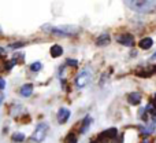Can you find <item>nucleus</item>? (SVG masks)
Wrapping results in <instances>:
<instances>
[{
    "mask_svg": "<svg viewBox=\"0 0 156 143\" xmlns=\"http://www.w3.org/2000/svg\"><path fill=\"white\" fill-rule=\"evenodd\" d=\"M69 119H70V110L66 109V107L59 109V111H58V121H59V124H65V122H67Z\"/></svg>",
    "mask_w": 156,
    "mask_h": 143,
    "instance_id": "423d86ee",
    "label": "nucleus"
},
{
    "mask_svg": "<svg viewBox=\"0 0 156 143\" xmlns=\"http://www.w3.org/2000/svg\"><path fill=\"white\" fill-rule=\"evenodd\" d=\"M66 65H70V66H78V62L76 59H67L66 61Z\"/></svg>",
    "mask_w": 156,
    "mask_h": 143,
    "instance_id": "6ab92c4d",
    "label": "nucleus"
},
{
    "mask_svg": "<svg viewBox=\"0 0 156 143\" xmlns=\"http://www.w3.org/2000/svg\"><path fill=\"white\" fill-rule=\"evenodd\" d=\"M92 80V70L89 68L82 69L77 76V80H76V85L77 88H83L86 84H89Z\"/></svg>",
    "mask_w": 156,
    "mask_h": 143,
    "instance_id": "7ed1b4c3",
    "label": "nucleus"
},
{
    "mask_svg": "<svg viewBox=\"0 0 156 143\" xmlns=\"http://www.w3.org/2000/svg\"><path fill=\"white\" fill-rule=\"evenodd\" d=\"M127 102L133 106H137L141 103V95L138 92H132V94L127 95Z\"/></svg>",
    "mask_w": 156,
    "mask_h": 143,
    "instance_id": "0eeeda50",
    "label": "nucleus"
},
{
    "mask_svg": "<svg viewBox=\"0 0 156 143\" xmlns=\"http://www.w3.org/2000/svg\"><path fill=\"white\" fill-rule=\"evenodd\" d=\"M90 143H97V142H96V141H93V142H90Z\"/></svg>",
    "mask_w": 156,
    "mask_h": 143,
    "instance_id": "bb28decb",
    "label": "nucleus"
},
{
    "mask_svg": "<svg viewBox=\"0 0 156 143\" xmlns=\"http://www.w3.org/2000/svg\"><path fill=\"white\" fill-rule=\"evenodd\" d=\"M33 92V84H23L21 88V95L23 98H29Z\"/></svg>",
    "mask_w": 156,
    "mask_h": 143,
    "instance_id": "1a4fd4ad",
    "label": "nucleus"
},
{
    "mask_svg": "<svg viewBox=\"0 0 156 143\" xmlns=\"http://www.w3.org/2000/svg\"><path fill=\"white\" fill-rule=\"evenodd\" d=\"M108 43H110V36H108L107 33H104V35L99 36V37H97V40H96V44H97V46H100V47L107 46Z\"/></svg>",
    "mask_w": 156,
    "mask_h": 143,
    "instance_id": "f8f14e48",
    "label": "nucleus"
},
{
    "mask_svg": "<svg viewBox=\"0 0 156 143\" xmlns=\"http://www.w3.org/2000/svg\"><path fill=\"white\" fill-rule=\"evenodd\" d=\"M12 141L14 142H23L25 141V135L21 132H15L12 134Z\"/></svg>",
    "mask_w": 156,
    "mask_h": 143,
    "instance_id": "2eb2a0df",
    "label": "nucleus"
},
{
    "mask_svg": "<svg viewBox=\"0 0 156 143\" xmlns=\"http://www.w3.org/2000/svg\"><path fill=\"white\" fill-rule=\"evenodd\" d=\"M90 122H92V119L89 116H86L85 119H83V121H82V125H81V134H85L86 131L89 130V125H90Z\"/></svg>",
    "mask_w": 156,
    "mask_h": 143,
    "instance_id": "ddd939ff",
    "label": "nucleus"
},
{
    "mask_svg": "<svg viewBox=\"0 0 156 143\" xmlns=\"http://www.w3.org/2000/svg\"><path fill=\"white\" fill-rule=\"evenodd\" d=\"M3 99H4V96H3V95H2V94H0V103H2V102H3Z\"/></svg>",
    "mask_w": 156,
    "mask_h": 143,
    "instance_id": "b1692460",
    "label": "nucleus"
},
{
    "mask_svg": "<svg viewBox=\"0 0 156 143\" xmlns=\"http://www.w3.org/2000/svg\"><path fill=\"white\" fill-rule=\"evenodd\" d=\"M123 3L130 10L140 14H149L156 10V0H123Z\"/></svg>",
    "mask_w": 156,
    "mask_h": 143,
    "instance_id": "f257e3e1",
    "label": "nucleus"
},
{
    "mask_svg": "<svg viewBox=\"0 0 156 143\" xmlns=\"http://www.w3.org/2000/svg\"><path fill=\"white\" fill-rule=\"evenodd\" d=\"M152 106H154V109L156 110V94H155V98H154V102H152Z\"/></svg>",
    "mask_w": 156,
    "mask_h": 143,
    "instance_id": "5701e85b",
    "label": "nucleus"
},
{
    "mask_svg": "<svg viewBox=\"0 0 156 143\" xmlns=\"http://www.w3.org/2000/svg\"><path fill=\"white\" fill-rule=\"evenodd\" d=\"M143 143H149V142H148V141H144V142H143Z\"/></svg>",
    "mask_w": 156,
    "mask_h": 143,
    "instance_id": "a878e982",
    "label": "nucleus"
},
{
    "mask_svg": "<svg viewBox=\"0 0 156 143\" xmlns=\"http://www.w3.org/2000/svg\"><path fill=\"white\" fill-rule=\"evenodd\" d=\"M77 136L74 135V134H69L67 136H66V141H65V143H77Z\"/></svg>",
    "mask_w": 156,
    "mask_h": 143,
    "instance_id": "dca6fc26",
    "label": "nucleus"
},
{
    "mask_svg": "<svg viewBox=\"0 0 156 143\" xmlns=\"http://www.w3.org/2000/svg\"><path fill=\"white\" fill-rule=\"evenodd\" d=\"M5 88V81L0 77V89H4Z\"/></svg>",
    "mask_w": 156,
    "mask_h": 143,
    "instance_id": "412c9836",
    "label": "nucleus"
},
{
    "mask_svg": "<svg viewBox=\"0 0 156 143\" xmlns=\"http://www.w3.org/2000/svg\"><path fill=\"white\" fill-rule=\"evenodd\" d=\"M0 33H2V28H0Z\"/></svg>",
    "mask_w": 156,
    "mask_h": 143,
    "instance_id": "cd10ccee",
    "label": "nucleus"
},
{
    "mask_svg": "<svg viewBox=\"0 0 156 143\" xmlns=\"http://www.w3.org/2000/svg\"><path fill=\"white\" fill-rule=\"evenodd\" d=\"M47 132H48V124H45V122H40V124L36 127L34 132H33V135H32L33 142L41 143L44 139H45Z\"/></svg>",
    "mask_w": 156,
    "mask_h": 143,
    "instance_id": "20e7f679",
    "label": "nucleus"
},
{
    "mask_svg": "<svg viewBox=\"0 0 156 143\" xmlns=\"http://www.w3.org/2000/svg\"><path fill=\"white\" fill-rule=\"evenodd\" d=\"M25 46V43H15V44H10V48H19V47Z\"/></svg>",
    "mask_w": 156,
    "mask_h": 143,
    "instance_id": "aec40b11",
    "label": "nucleus"
},
{
    "mask_svg": "<svg viewBox=\"0 0 156 143\" xmlns=\"http://www.w3.org/2000/svg\"><path fill=\"white\" fill-rule=\"evenodd\" d=\"M2 57H5V50L3 47H0V58Z\"/></svg>",
    "mask_w": 156,
    "mask_h": 143,
    "instance_id": "4be33fe9",
    "label": "nucleus"
},
{
    "mask_svg": "<svg viewBox=\"0 0 156 143\" xmlns=\"http://www.w3.org/2000/svg\"><path fill=\"white\" fill-rule=\"evenodd\" d=\"M155 128H156V124L155 122H151V124H148L145 128L143 130V135H151L152 132H155Z\"/></svg>",
    "mask_w": 156,
    "mask_h": 143,
    "instance_id": "4468645a",
    "label": "nucleus"
},
{
    "mask_svg": "<svg viewBox=\"0 0 156 143\" xmlns=\"http://www.w3.org/2000/svg\"><path fill=\"white\" fill-rule=\"evenodd\" d=\"M152 59H156V52H155L154 55H152Z\"/></svg>",
    "mask_w": 156,
    "mask_h": 143,
    "instance_id": "393cba45",
    "label": "nucleus"
},
{
    "mask_svg": "<svg viewBox=\"0 0 156 143\" xmlns=\"http://www.w3.org/2000/svg\"><path fill=\"white\" fill-rule=\"evenodd\" d=\"M63 55V48L59 46V44H55V46L51 47V57L52 58H59Z\"/></svg>",
    "mask_w": 156,
    "mask_h": 143,
    "instance_id": "9d476101",
    "label": "nucleus"
},
{
    "mask_svg": "<svg viewBox=\"0 0 156 143\" xmlns=\"http://www.w3.org/2000/svg\"><path fill=\"white\" fill-rule=\"evenodd\" d=\"M116 41H118L119 44H122V46H126V47L134 46V37H133L132 35H129V33H125V35L118 36V37H116Z\"/></svg>",
    "mask_w": 156,
    "mask_h": 143,
    "instance_id": "39448f33",
    "label": "nucleus"
},
{
    "mask_svg": "<svg viewBox=\"0 0 156 143\" xmlns=\"http://www.w3.org/2000/svg\"><path fill=\"white\" fill-rule=\"evenodd\" d=\"M152 44H154V40H152L151 37H144L143 40H140L138 46H140V48H143V50H149L152 47Z\"/></svg>",
    "mask_w": 156,
    "mask_h": 143,
    "instance_id": "9b49d317",
    "label": "nucleus"
},
{
    "mask_svg": "<svg viewBox=\"0 0 156 143\" xmlns=\"http://www.w3.org/2000/svg\"><path fill=\"white\" fill-rule=\"evenodd\" d=\"M41 68H43V65H41L40 62H34V63H32V65H30V70H33V72L41 70Z\"/></svg>",
    "mask_w": 156,
    "mask_h": 143,
    "instance_id": "f3484780",
    "label": "nucleus"
},
{
    "mask_svg": "<svg viewBox=\"0 0 156 143\" xmlns=\"http://www.w3.org/2000/svg\"><path fill=\"white\" fill-rule=\"evenodd\" d=\"M116 132H118L116 128H108V130L103 131V132L100 134V138L101 139H112L116 136Z\"/></svg>",
    "mask_w": 156,
    "mask_h": 143,
    "instance_id": "6e6552de",
    "label": "nucleus"
},
{
    "mask_svg": "<svg viewBox=\"0 0 156 143\" xmlns=\"http://www.w3.org/2000/svg\"><path fill=\"white\" fill-rule=\"evenodd\" d=\"M15 63H16V61H15V59L8 61V62L5 63V69H7V70H10L11 68H14V66H15Z\"/></svg>",
    "mask_w": 156,
    "mask_h": 143,
    "instance_id": "a211bd4d",
    "label": "nucleus"
},
{
    "mask_svg": "<svg viewBox=\"0 0 156 143\" xmlns=\"http://www.w3.org/2000/svg\"><path fill=\"white\" fill-rule=\"evenodd\" d=\"M47 28V30H49L51 33L56 36H74L77 33H80V28L69 25V26H56V28H49V26H44Z\"/></svg>",
    "mask_w": 156,
    "mask_h": 143,
    "instance_id": "f03ea898",
    "label": "nucleus"
}]
</instances>
